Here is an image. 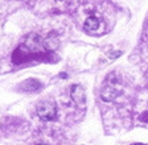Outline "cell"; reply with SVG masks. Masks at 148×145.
<instances>
[{
  "label": "cell",
  "instance_id": "cell-2",
  "mask_svg": "<svg viewBox=\"0 0 148 145\" xmlns=\"http://www.w3.org/2000/svg\"><path fill=\"white\" fill-rule=\"evenodd\" d=\"M119 94H120V90H116V80L111 79V74H110L107 80H106L105 87L102 90V98H103L105 102L106 100L110 102V100H112L114 98H116Z\"/></svg>",
  "mask_w": 148,
  "mask_h": 145
},
{
  "label": "cell",
  "instance_id": "cell-3",
  "mask_svg": "<svg viewBox=\"0 0 148 145\" xmlns=\"http://www.w3.org/2000/svg\"><path fill=\"white\" fill-rule=\"evenodd\" d=\"M71 98L75 103H77L79 107L85 106L86 103V95H85V90L79 86V84H75V86L71 87Z\"/></svg>",
  "mask_w": 148,
  "mask_h": 145
},
{
  "label": "cell",
  "instance_id": "cell-4",
  "mask_svg": "<svg viewBox=\"0 0 148 145\" xmlns=\"http://www.w3.org/2000/svg\"><path fill=\"white\" fill-rule=\"evenodd\" d=\"M98 27H99V20L97 17H94V16L87 17L86 21H85V29L89 32H94Z\"/></svg>",
  "mask_w": 148,
  "mask_h": 145
},
{
  "label": "cell",
  "instance_id": "cell-6",
  "mask_svg": "<svg viewBox=\"0 0 148 145\" xmlns=\"http://www.w3.org/2000/svg\"><path fill=\"white\" fill-rule=\"evenodd\" d=\"M135 145H144V144H135Z\"/></svg>",
  "mask_w": 148,
  "mask_h": 145
},
{
  "label": "cell",
  "instance_id": "cell-5",
  "mask_svg": "<svg viewBox=\"0 0 148 145\" xmlns=\"http://www.w3.org/2000/svg\"><path fill=\"white\" fill-rule=\"evenodd\" d=\"M140 120H143V121H147L148 123V111L147 112H144V114L140 116Z\"/></svg>",
  "mask_w": 148,
  "mask_h": 145
},
{
  "label": "cell",
  "instance_id": "cell-7",
  "mask_svg": "<svg viewBox=\"0 0 148 145\" xmlns=\"http://www.w3.org/2000/svg\"><path fill=\"white\" fill-rule=\"evenodd\" d=\"M38 145H46V144H38Z\"/></svg>",
  "mask_w": 148,
  "mask_h": 145
},
{
  "label": "cell",
  "instance_id": "cell-1",
  "mask_svg": "<svg viewBox=\"0 0 148 145\" xmlns=\"http://www.w3.org/2000/svg\"><path fill=\"white\" fill-rule=\"evenodd\" d=\"M37 114L42 120H53L57 114L56 104L52 102H42L37 106Z\"/></svg>",
  "mask_w": 148,
  "mask_h": 145
}]
</instances>
